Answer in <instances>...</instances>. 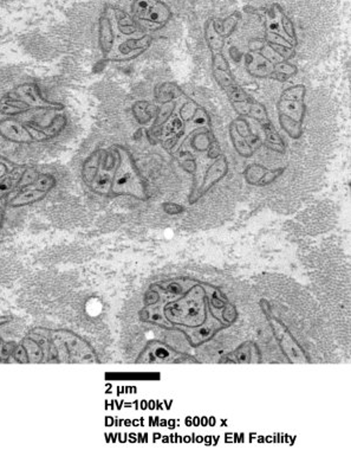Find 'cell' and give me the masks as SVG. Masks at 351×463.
<instances>
[{
    "label": "cell",
    "mask_w": 351,
    "mask_h": 463,
    "mask_svg": "<svg viewBox=\"0 0 351 463\" xmlns=\"http://www.w3.org/2000/svg\"><path fill=\"white\" fill-rule=\"evenodd\" d=\"M266 167L260 164H251L244 171L246 183L249 185H258L264 174H266Z\"/></svg>",
    "instance_id": "obj_28"
},
{
    "label": "cell",
    "mask_w": 351,
    "mask_h": 463,
    "mask_svg": "<svg viewBox=\"0 0 351 463\" xmlns=\"http://www.w3.org/2000/svg\"><path fill=\"white\" fill-rule=\"evenodd\" d=\"M260 53H261L266 60H270V62H272L274 64H277L279 63V62H281V60H284L281 56H279V55H278L277 53H276V51H274V49H272V48H271L270 46H269V44H267V43L265 44V46H264L263 49L260 50Z\"/></svg>",
    "instance_id": "obj_38"
},
{
    "label": "cell",
    "mask_w": 351,
    "mask_h": 463,
    "mask_svg": "<svg viewBox=\"0 0 351 463\" xmlns=\"http://www.w3.org/2000/svg\"><path fill=\"white\" fill-rule=\"evenodd\" d=\"M278 117H278V120H279L281 127L288 133L290 138L297 140V139L302 137L303 124H301L298 121L293 120L292 117L284 115V114L278 113Z\"/></svg>",
    "instance_id": "obj_26"
},
{
    "label": "cell",
    "mask_w": 351,
    "mask_h": 463,
    "mask_svg": "<svg viewBox=\"0 0 351 463\" xmlns=\"http://www.w3.org/2000/svg\"><path fill=\"white\" fill-rule=\"evenodd\" d=\"M279 21H281V28H283V31H284L285 36L288 37V41L293 46H297V35H296L295 26H293L291 19L284 14L283 10L279 12Z\"/></svg>",
    "instance_id": "obj_31"
},
{
    "label": "cell",
    "mask_w": 351,
    "mask_h": 463,
    "mask_svg": "<svg viewBox=\"0 0 351 463\" xmlns=\"http://www.w3.org/2000/svg\"><path fill=\"white\" fill-rule=\"evenodd\" d=\"M269 78L270 80H274V81H279V82H285L288 81V76H285V75L281 74V73H278V71L274 70L272 74L269 76Z\"/></svg>",
    "instance_id": "obj_43"
},
{
    "label": "cell",
    "mask_w": 351,
    "mask_h": 463,
    "mask_svg": "<svg viewBox=\"0 0 351 463\" xmlns=\"http://www.w3.org/2000/svg\"><path fill=\"white\" fill-rule=\"evenodd\" d=\"M117 165L114 176L112 195L131 196L140 201L148 199L147 181L141 174L133 154L123 146H114Z\"/></svg>",
    "instance_id": "obj_2"
},
{
    "label": "cell",
    "mask_w": 351,
    "mask_h": 463,
    "mask_svg": "<svg viewBox=\"0 0 351 463\" xmlns=\"http://www.w3.org/2000/svg\"><path fill=\"white\" fill-rule=\"evenodd\" d=\"M246 70L256 78H269L274 71V64L266 60L260 53H249L245 55Z\"/></svg>",
    "instance_id": "obj_13"
},
{
    "label": "cell",
    "mask_w": 351,
    "mask_h": 463,
    "mask_svg": "<svg viewBox=\"0 0 351 463\" xmlns=\"http://www.w3.org/2000/svg\"><path fill=\"white\" fill-rule=\"evenodd\" d=\"M212 69L230 70L229 62L226 60L225 57H224L222 53H213V57H212Z\"/></svg>",
    "instance_id": "obj_37"
},
{
    "label": "cell",
    "mask_w": 351,
    "mask_h": 463,
    "mask_svg": "<svg viewBox=\"0 0 351 463\" xmlns=\"http://www.w3.org/2000/svg\"><path fill=\"white\" fill-rule=\"evenodd\" d=\"M0 135L10 142L17 144H31L33 142L31 133L28 132L25 124H21L16 119H5L0 121Z\"/></svg>",
    "instance_id": "obj_12"
},
{
    "label": "cell",
    "mask_w": 351,
    "mask_h": 463,
    "mask_svg": "<svg viewBox=\"0 0 351 463\" xmlns=\"http://www.w3.org/2000/svg\"><path fill=\"white\" fill-rule=\"evenodd\" d=\"M213 78L217 83L222 87V90L226 92V95L231 102H245L249 99L245 90L235 81L231 70L213 69Z\"/></svg>",
    "instance_id": "obj_10"
},
{
    "label": "cell",
    "mask_w": 351,
    "mask_h": 463,
    "mask_svg": "<svg viewBox=\"0 0 351 463\" xmlns=\"http://www.w3.org/2000/svg\"><path fill=\"white\" fill-rule=\"evenodd\" d=\"M181 167L188 174H195L197 172V161L193 158H187L186 160L181 161Z\"/></svg>",
    "instance_id": "obj_39"
},
{
    "label": "cell",
    "mask_w": 351,
    "mask_h": 463,
    "mask_svg": "<svg viewBox=\"0 0 351 463\" xmlns=\"http://www.w3.org/2000/svg\"><path fill=\"white\" fill-rule=\"evenodd\" d=\"M176 101H168V102H163L160 108H158V113L155 117L154 122L151 127H162L167 124V121L173 117V114L176 112Z\"/></svg>",
    "instance_id": "obj_27"
},
{
    "label": "cell",
    "mask_w": 351,
    "mask_h": 463,
    "mask_svg": "<svg viewBox=\"0 0 351 463\" xmlns=\"http://www.w3.org/2000/svg\"><path fill=\"white\" fill-rule=\"evenodd\" d=\"M31 110V108H30L24 101L18 99L17 96H16V97L11 95L6 96V97H4V99L0 101V113L5 114V115L14 117V115L25 113V112H28V110Z\"/></svg>",
    "instance_id": "obj_21"
},
{
    "label": "cell",
    "mask_w": 351,
    "mask_h": 463,
    "mask_svg": "<svg viewBox=\"0 0 351 463\" xmlns=\"http://www.w3.org/2000/svg\"><path fill=\"white\" fill-rule=\"evenodd\" d=\"M227 174H229V161L224 154H220L217 159L213 160L210 167H207L202 184L193 191L190 196V202H197L201 196L207 193L215 184L222 181Z\"/></svg>",
    "instance_id": "obj_7"
},
{
    "label": "cell",
    "mask_w": 351,
    "mask_h": 463,
    "mask_svg": "<svg viewBox=\"0 0 351 463\" xmlns=\"http://www.w3.org/2000/svg\"><path fill=\"white\" fill-rule=\"evenodd\" d=\"M237 309L218 287L198 280L155 283L146 294L144 322L179 332L190 346L206 344L237 320Z\"/></svg>",
    "instance_id": "obj_1"
},
{
    "label": "cell",
    "mask_w": 351,
    "mask_h": 463,
    "mask_svg": "<svg viewBox=\"0 0 351 463\" xmlns=\"http://www.w3.org/2000/svg\"><path fill=\"white\" fill-rule=\"evenodd\" d=\"M56 185V179L53 176L50 174H40L32 181L31 184L26 185L24 188H21V191L19 195L16 196L11 201V206H24L32 203L38 202L40 199L44 198L48 192Z\"/></svg>",
    "instance_id": "obj_5"
},
{
    "label": "cell",
    "mask_w": 351,
    "mask_h": 463,
    "mask_svg": "<svg viewBox=\"0 0 351 463\" xmlns=\"http://www.w3.org/2000/svg\"><path fill=\"white\" fill-rule=\"evenodd\" d=\"M117 165V154L114 147L109 151H104L103 153L101 165H99V174L96 176L95 181L92 183V191L99 195H110L113 188L114 176Z\"/></svg>",
    "instance_id": "obj_6"
},
{
    "label": "cell",
    "mask_w": 351,
    "mask_h": 463,
    "mask_svg": "<svg viewBox=\"0 0 351 463\" xmlns=\"http://www.w3.org/2000/svg\"><path fill=\"white\" fill-rule=\"evenodd\" d=\"M99 43L101 51L104 57H108L115 46V25L110 14L109 7H107L99 18Z\"/></svg>",
    "instance_id": "obj_11"
},
{
    "label": "cell",
    "mask_w": 351,
    "mask_h": 463,
    "mask_svg": "<svg viewBox=\"0 0 351 463\" xmlns=\"http://www.w3.org/2000/svg\"><path fill=\"white\" fill-rule=\"evenodd\" d=\"M259 124L261 126L264 134H265V142H266L267 147L274 151V152L284 153V140L281 139V134L278 133L277 129L274 127V124L271 122L270 119L260 121Z\"/></svg>",
    "instance_id": "obj_16"
},
{
    "label": "cell",
    "mask_w": 351,
    "mask_h": 463,
    "mask_svg": "<svg viewBox=\"0 0 351 463\" xmlns=\"http://www.w3.org/2000/svg\"><path fill=\"white\" fill-rule=\"evenodd\" d=\"M121 37L122 38L119 39V42H115L113 51L110 53L109 56L107 57L108 60H115V62L134 60L142 55L153 42L151 36L148 33L129 36V37L121 36Z\"/></svg>",
    "instance_id": "obj_4"
},
{
    "label": "cell",
    "mask_w": 351,
    "mask_h": 463,
    "mask_svg": "<svg viewBox=\"0 0 351 463\" xmlns=\"http://www.w3.org/2000/svg\"><path fill=\"white\" fill-rule=\"evenodd\" d=\"M229 133L235 152L238 153L239 156H242V158H251L253 153H254V149H252V147L247 144V142L242 138V135H239L233 124H230Z\"/></svg>",
    "instance_id": "obj_23"
},
{
    "label": "cell",
    "mask_w": 351,
    "mask_h": 463,
    "mask_svg": "<svg viewBox=\"0 0 351 463\" xmlns=\"http://www.w3.org/2000/svg\"><path fill=\"white\" fill-rule=\"evenodd\" d=\"M134 117L140 124H148L156 117L158 107L148 101H137L133 105Z\"/></svg>",
    "instance_id": "obj_17"
},
{
    "label": "cell",
    "mask_w": 351,
    "mask_h": 463,
    "mask_svg": "<svg viewBox=\"0 0 351 463\" xmlns=\"http://www.w3.org/2000/svg\"><path fill=\"white\" fill-rule=\"evenodd\" d=\"M247 117L260 122V121L269 119V115H267L266 108H265L264 105H261L260 102H256L254 100L249 99Z\"/></svg>",
    "instance_id": "obj_30"
},
{
    "label": "cell",
    "mask_w": 351,
    "mask_h": 463,
    "mask_svg": "<svg viewBox=\"0 0 351 463\" xmlns=\"http://www.w3.org/2000/svg\"><path fill=\"white\" fill-rule=\"evenodd\" d=\"M155 96H156V99L160 102L163 103L168 102V101H174L179 96H183V94L178 85H174V83L166 82V83H162V85L156 87V89H155Z\"/></svg>",
    "instance_id": "obj_25"
},
{
    "label": "cell",
    "mask_w": 351,
    "mask_h": 463,
    "mask_svg": "<svg viewBox=\"0 0 351 463\" xmlns=\"http://www.w3.org/2000/svg\"><path fill=\"white\" fill-rule=\"evenodd\" d=\"M265 44H266L265 39H251L249 42V50L252 53H260V50L263 49Z\"/></svg>",
    "instance_id": "obj_40"
},
{
    "label": "cell",
    "mask_w": 351,
    "mask_h": 463,
    "mask_svg": "<svg viewBox=\"0 0 351 463\" xmlns=\"http://www.w3.org/2000/svg\"><path fill=\"white\" fill-rule=\"evenodd\" d=\"M274 70L288 76V78L297 74V67L290 63L288 60H281L279 63L274 64Z\"/></svg>",
    "instance_id": "obj_35"
},
{
    "label": "cell",
    "mask_w": 351,
    "mask_h": 463,
    "mask_svg": "<svg viewBox=\"0 0 351 463\" xmlns=\"http://www.w3.org/2000/svg\"><path fill=\"white\" fill-rule=\"evenodd\" d=\"M192 139H190V147L195 149L197 152H207L212 142L217 140L215 135L212 133L210 128H204V129H199V131L192 133Z\"/></svg>",
    "instance_id": "obj_20"
},
{
    "label": "cell",
    "mask_w": 351,
    "mask_h": 463,
    "mask_svg": "<svg viewBox=\"0 0 351 463\" xmlns=\"http://www.w3.org/2000/svg\"><path fill=\"white\" fill-rule=\"evenodd\" d=\"M25 170H26V167L17 165L14 170H11L9 174L0 178V198L9 195L17 185H19L21 176L24 174Z\"/></svg>",
    "instance_id": "obj_18"
},
{
    "label": "cell",
    "mask_w": 351,
    "mask_h": 463,
    "mask_svg": "<svg viewBox=\"0 0 351 463\" xmlns=\"http://www.w3.org/2000/svg\"><path fill=\"white\" fill-rule=\"evenodd\" d=\"M16 166H17L16 164L11 163L7 159L0 160V178L9 174L11 170H14Z\"/></svg>",
    "instance_id": "obj_41"
},
{
    "label": "cell",
    "mask_w": 351,
    "mask_h": 463,
    "mask_svg": "<svg viewBox=\"0 0 351 463\" xmlns=\"http://www.w3.org/2000/svg\"><path fill=\"white\" fill-rule=\"evenodd\" d=\"M5 158H3V156H0V160H4Z\"/></svg>",
    "instance_id": "obj_44"
},
{
    "label": "cell",
    "mask_w": 351,
    "mask_h": 463,
    "mask_svg": "<svg viewBox=\"0 0 351 463\" xmlns=\"http://www.w3.org/2000/svg\"><path fill=\"white\" fill-rule=\"evenodd\" d=\"M25 126L31 133L33 142H46L49 139L55 138L63 131L64 127L67 126V119L63 115H56L46 126H40L35 121H28Z\"/></svg>",
    "instance_id": "obj_9"
},
{
    "label": "cell",
    "mask_w": 351,
    "mask_h": 463,
    "mask_svg": "<svg viewBox=\"0 0 351 463\" xmlns=\"http://www.w3.org/2000/svg\"><path fill=\"white\" fill-rule=\"evenodd\" d=\"M207 153L208 158H211V159H217V158L222 154V153H220V147H219V142H217V140L212 142V145L210 146Z\"/></svg>",
    "instance_id": "obj_42"
},
{
    "label": "cell",
    "mask_w": 351,
    "mask_h": 463,
    "mask_svg": "<svg viewBox=\"0 0 351 463\" xmlns=\"http://www.w3.org/2000/svg\"><path fill=\"white\" fill-rule=\"evenodd\" d=\"M306 92V85H296L293 87L285 89L284 92H281V100H284V101H295V102H304Z\"/></svg>",
    "instance_id": "obj_29"
},
{
    "label": "cell",
    "mask_w": 351,
    "mask_h": 463,
    "mask_svg": "<svg viewBox=\"0 0 351 463\" xmlns=\"http://www.w3.org/2000/svg\"><path fill=\"white\" fill-rule=\"evenodd\" d=\"M199 105L194 102V101H190V100H187L186 102L183 103L181 108H180L179 117L183 122H187L190 121L192 117L195 115L197 113L198 108H199Z\"/></svg>",
    "instance_id": "obj_32"
},
{
    "label": "cell",
    "mask_w": 351,
    "mask_h": 463,
    "mask_svg": "<svg viewBox=\"0 0 351 463\" xmlns=\"http://www.w3.org/2000/svg\"><path fill=\"white\" fill-rule=\"evenodd\" d=\"M103 153H104V149H96L95 152H92L89 156L88 159L85 160L83 169H82V177H83V181L88 186H92V183L95 181L96 176L99 174Z\"/></svg>",
    "instance_id": "obj_15"
},
{
    "label": "cell",
    "mask_w": 351,
    "mask_h": 463,
    "mask_svg": "<svg viewBox=\"0 0 351 463\" xmlns=\"http://www.w3.org/2000/svg\"><path fill=\"white\" fill-rule=\"evenodd\" d=\"M232 124L235 129H237V132H238L239 135H242V138L245 139V140L249 138V135L252 134V131H251L249 122L246 121L245 117H237V119L232 121Z\"/></svg>",
    "instance_id": "obj_34"
},
{
    "label": "cell",
    "mask_w": 351,
    "mask_h": 463,
    "mask_svg": "<svg viewBox=\"0 0 351 463\" xmlns=\"http://www.w3.org/2000/svg\"><path fill=\"white\" fill-rule=\"evenodd\" d=\"M131 16L144 28L156 31L168 24L172 10L161 0H135L131 5Z\"/></svg>",
    "instance_id": "obj_3"
},
{
    "label": "cell",
    "mask_w": 351,
    "mask_h": 463,
    "mask_svg": "<svg viewBox=\"0 0 351 463\" xmlns=\"http://www.w3.org/2000/svg\"><path fill=\"white\" fill-rule=\"evenodd\" d=\"M284 167H278L274 170H267L266 174H264V177L260 179L258 185L260 186H265V185H270L274 181H277L278 178L281 177V174H284Z\"/></svg>",
    "instance_id": "obj_33"
},
{
    "label": "cell",
    "mask_w": 351,
    "mask_h": 463,
    "mask_svg": "<svg viewBox=\"0 0 351 463\" xmlns=\"http://www.w3.org/2000/svg\"><path fill=\"white\" fill-rule=\"evenodd\" d=\"M109 9L112 17H113L114 25L119 35L129 37V36H136L137 33H140L139 25L131 14H126V11L121 10L119 7H109Z\"/></svg>",
    "instance_id": "obj_14"
},
{
    "label": "cell",
    "mask_w": 351,
    "mask_h": 463,
    "mask_svg": "<svg viewBox=\"0 0 351 463\" xmlns=\"http://www.w3.org/2000/svg\"><path fill=\"white\" fill-rule=\"evenodd\" d=\"M269 46L284 60H292L296 56L295 48H292V46H277V44H269Z\"/></svg>",
    "instance_id": "obj_36"
},
{
    "label": "cell",
    "mask_w": 351,
    "mask_h": 463,
    "mask_svg": "<svg viewBox=\"0 0 351 463\" xmlns=\"http://www.w3.org/2000/svg\"><path fill=\"white\" fill-rule=\"evenodd\" d=\"M16 96L24 101L30 108L37 110H60L63 106L57 102H51L42 95L38 87L36 85H21L16 89Z\"/></svg>",
    "instance_id": "obj_8"
},
{
    "label": "cell",
    "mask_w": 351,
    "mask_h": 463,
    "mask_svg": "<svg viewBox=\"0 0 351 463\" xmlns=\"http://www.w3.org/2000/svg\"><path fill=\"white\" fill-rule=\"evenodd\" d=\"M278 113L284 114L292 117L293 120L303 124L306 115V105L304 102H295V101H284L279 100L277 103Z\"/></svg>",
    "instance_id": "obj_19"
},
{
    "label": "cell",
    "mask_w": 351,
    "mask_h": 463,
    "mask_svg": "<svg viewBox=\"0 0 351 463\" xmlns=\"http://www.w3.org/2000/svg\"><path fill=\"white\" fill-rule=\"evenodd\" d=\"M205 39H206V43H207V46L212 53H220L225 46V39L215 31L212 19H210L205 26Z\"/></svg>",
    "instance_id": "obj_24"
},
{
    "label": "cell",
    "mask_w": 351,
    "mask_h": 463,
    "mask_svg": "<svg viewBox=\"0 0 351 463\" xmlns=\"http://www.w3.org/2000/svg\"><path fill=\"white\" fill-rule=\"evenodd\" d=\"M239 21H240V14L238 12H234L225 19H212V23H213L215 31L225 39L234 32L235 28L238 26Z\"/></svg>",
    "instance_id": "obj_22"
}]
</instances>
